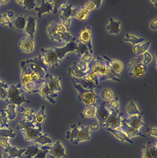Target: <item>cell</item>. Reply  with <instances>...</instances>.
Listing matches in <instances>:
<instances>
[{"label": "cell", "mask_w": 157, "mask_h": 158, "mask_svg": "<svg viewBox=\"0 0 157 158\" xmlns=\"http://www.w3.org/2000/svg\"><path fill=\"white\" fill-rule=\"evenodd\" d=\"M88 74L95 73L98 75L99 81H104L111 80L114 81H120L121 76L112 72L107 65L102 56H98L88 63Z\"/></svg>", "instance_id": "6da1fadb"}, {"label": "cell", "mask_w": 157, "mask_h": 158, "mask_svg": "<svg viewBox=\"0 0 157 158\" xmlns=\"http://www.w3.org/2000/svg\"><path fill=\"white\" fill-rule=\"evenodd\" d=\"M25 61L30 70L32 82L39 88L45 82V76L48 72L49 67L45 64L41 54Z\"/></svg>", "instance_id": "7a4b0ae2"}, {"label": "cell", "mask_w": 157, "mask_h": 158, "mask_svg": "<svg viewBox=\"0 0 157 158\" xmlns=\"http://www.w3.org/2000/svg\"><path fill=\"white\" fill-rule=\"evenodd\" d=\"M47 32L52 41L60 43L67 44L74 39L69 30L62 23L52 22L47 27Z\"/></svg>", "instance_id": "3957f363"}, {"label": "cell", "mask_w": 157, "mask_h": 158, "mask_svg": "<svg viewBox=\"0 0 157 158\" xmlns=\"http://www.w3.org/2000/svg\"><path fill=\"white\" fill-rule=\"evenodd\" d=\"M25 93L20 83L9 85L7 98L5 101V106L12 104L18 106L24 103H30V101L26 99Z\"/></svg>", "instance_id": "277c9868"}, {"label": "cell", "mask_w": 157, "mask_h": 158, "mask_svg": "<svg viewBox=\"0 0 157 158\" xmlns=\"http://www.w3.org/2000/svg\"><path fill=\"white\" fill-rule=\"evenodd\" d=\"M20 67L21 68V84L23 90L25 93L26 92L29 94H36V91L39 87L32 82L30 70L25 60L21 61Z\"/></svg>", "instance_id": "5b68a950"}, {"label": "cell", "mask_w": 157, "mask_h": 158, "mask_svg": "<svg viewBox=\"0 0 157 158\" xmlns=\"http://www.w3.org/2000/svg\"><path fill=\"white\" fill-rule=\"evenodd\" d=\"M73 85L78 92L79 101L88 106H95L97 96L94 93V91L84 89L80 85L74 81Z\"/></svg>", "instance_id": "8992f818"}, {"label": "cell", "mask_w": 157, "mask_h": 158, "mask_svg": "<svg viewBox=\"0 0 157 158\" xmlns=\"http://www.w3.org/2000/svg\"><path fill=\"white\" fill-rule=\"evenodd\" d=\"M41 54L45 64L49 67L55 68L59 67L61 61L58 59L53 48L41 49Z\"/></svg>", "instance_id": "52a82bcc"}, {"label": "cell", "mask_w": 157, "mask_h": 158, "mask_svg": "<svg viewBox=\"0 0 157 158\" xmlns=\"http://www.w3.org/2000/svg\"><path fill=\"white\" fill-rule=\"evenodd\" d=\"M111 112L107 120L105 122L102 127L105 128H110L117 130L120 128L121 125L122 118L124 113L120 112V110H111Z\"/></svg>", "instance_id": "ba28073f"}, {"label": "cell", "mask_w": 157, "mask_h": 158, "mask_svg": "<svg viewBox=\"0 0 157 158\" xmlns=\"http://www.w3.org/2000/svg\"><path fill=\"white\" fill-rule=\"evenodd\" d=\"M41 150H49L50 158H68L65 154V148L60 141H58L51 147H42Z\"/></svg>", "instance_id": "9c48e42d"}, {"label": "cell", "mask_w": 157, "mask_h": 158, "mask_svg": "<svg viewBox=\"0 0 157 158\" xmlns=\"http://www.w3.org/2000/svg\"><path fill=\"white\" fill-rule=\"evenodd\" d=\"M61 9L62 12L60 16L61 23L69 30L71 26V19L73 17H74L77 9L73 8L72 4L69 5L65 7H62Z\"/></svg>", "instance_id": "30bf717a"}, {"label": "cell", "mask_w": 157, "mask_h": 158, "mask_svg": "<svg viewBox=\"0 0 157 158\" xmlns=\"http://www.w3.org/2000/svg\"><path fill=\"white\" fill-rule=\"evenodd\" d=\"M45 81L50 90L53 94H58V92L61 91V77H54L49 73H47L45 76Z\"/></svg>", "instance_id": "8fae6325"}, {"label": "cell", "mask_w": 157, "mask_h": 158, "mask_svg": "<svg viewBox=\"0 0 157 158\" xmlns=\"http://www.w3.org/2000/svg\"><path fill=\"white\" fill-rule=\"evenodd\" d=\"M36 93L39 94L43 99L52 104H55L56 101L54 99L58 96V94H54L52 93L45 81L44 83L37 89Z\"/></svg>", "instance_id": "7c38bea8"}, {"label": "cell", "mask_w": 157, "mask_h": 158, "mask_svg": "<svg viewBox=\"0 0 157 158\" xmlns=\"http://www.w3.org/2000/svg\"><path fill=\"white\" fill-rule=\"evenodd\" d=\"M143 112L140 115H133L129 116L122 120L123 121L126 123L128 126L134 128L136 130H140V128L143 126L146 127L147 125L145 124L143 120Z\"/></svg>", "instance_id": "4fadbf2b"}, {"label": "cell", "mask_w": 157, "mask_h": 158, "mask_svg": "<svg viewBox=\"0 0 157 158\" xmlns=\"http://www.w3.org/2000/svg\"><path fill=\"white\" fill-rule=\"evenodd\" d=\"M79 41L87 46L90 52L93 54V45L92 44V33L91 27H88L82 30L79 35Z\"/></svg>", "instance_id": "5bb4252c"}, {"label": "cell", "mask_w": 157, "mask_h": 158, "mask_svg": "<svg viewBox=\"0 0 157 158\" xmlns=\"http://www.w3.org/2000/svg\"><path fill=\"white\" fill-rule=\"evenodd\" d=\"M19 48L20 51L25 53L33 52L35 50L34 40L27 35L25 36L19 41Z\"/></svg>", "instance_id": "9a60e30c"}, {"label": "cell", "mask_w": 157, "mask_h": 158, "mask_svg": "<svg viewBox=\"0 0 157 158\" xmlns=\"http://www.w3.org/2000/svg\"><path fill=\"white\" fill-rule=\"evenodd\" d=\"M25 141H34L42 134V127L30 128L20 131Z\"/></svg>", "instance_id": "2e32d148"}, {"label": "cell", "mask_w": 157, "mask_h": 158, "mask_svg": "<svg viewBox=\"0 0 157 158\" xmlns=\"http://www.w3.org/2000/svg\"><path fill=\"white\" fill-rule=\"evenodd\" d=\"M106 102L105 101L100 104L99 108L96 110L95 115L100 127H102L111 114L110 111L106 107Z\"/></svg>", "instance_id": "e0dca14e"}, {"label": "cell", "mask_w": 157, "mask_h": 158, "mask_svg": "<svg viewBox=\"0 0 157 158\" xmlns=\"http://www.w3.org/2000/svg\"><path fill=\"white\" fill-rule=\"evenodd\" d=\"M102 57L111 71L115 74L120 75V73L123 69V63L120 60L111 59L105 55H103Z\"/></svg>", "instance_id": "ac0fdd59"}, {"label": "cell", "mask_w": 157, "mask_h": 158, "mask_svg": "<svg viewBox=\"0 0 157 158\" xmlns=\"http://www.w3.org/2000/svg\"><path fill=\"white\" fill-rule=\"evenodd\" d=\"M91 130L89 126H84L81 124L80 131L77 138L72 143L73 144L77 145L81 142L89 141L91 139Z\"/></svg>", "instance_id": "d6986e66"}, {"label": "cell", "mask_w": 157, "mask_h": 158, "mask_svg": "<svg viewBox=\"0 0 157 158\" xmlns=\"http://www.w3.org/2000/svg\"><path fill=\"white\" fill-rule=\"evenodd\" d=\"M37 28V19L35 17L29 16L27 19L26 25L25 28V32L27 36L34 40V35Z\"/></svg>", "instance_id": "ffe728a7"}, {"label": "cell", "mask_w": 157, "mask_h": 158, "mask_svg": "<svg viewBox=\"0 0 157 158\" xmlns=\"http://www.w3.org/2000/svg\"><path fill=\"white\" fill-rule=\"evenodd\" d=\"M142 158H157V146L150 142L143 147L142 151Z\"/></svg>", "instance_id": "44dd1931"}, {"label": "cell", "mask_w": 157, "mask_h": 158, "mask_svg": "<svg viewBox=\"0 0 157 158\" xmlns=\"http://www.w3.org/2000/svg\"><path fill=\"white\" fill-rule=\"evenodd\" d=\"M35 11L39 18H41L43 14L53 12V7L52 3L49 1H42L39 6H36Z\"/></svg>", "instance_id": "7402d4cb"}, {"label": "cell", "mask_w": 157, "mask_h": 158, "mask_svg": "<svg viewBox=\"0 0 157 158\" xmlns=\"http://www.w3.org/2000/svg\"><path fill=\"white\" fill-rule=\"evenodd\" d=\"M124 131L127 135L129 137H134L135 136H142L143 137H146L143 134L140 130H136L134 128H132L128 126L122 120L121 125L120 126Z\"/></svg>", "instance_id": "603a6c76"}, {"label": "cell", "mask_w": 157, "mask_h": 158, "mask_svg": "<svg viewBox=\"0 0 157 158\" xmlns=\"http://www.w3.org/2000/svg\"><path fill=\"white\" fill-rule=\"evenodd\" d=\"M121 24V21H117L114 19L111 18L109 19L108 24L106 27V30L109 34L117 35L120 32Z\"/></svg>", "instance_id": "cb8c5ba5"}, {"label": "cell", "mask_w": 157, "mask_h": 158, "mask_svg": "<svg viewBox=\"0 0 157 158\" xmlns=\"http://www.w3.org/2000/svg\"><path fill=\"white\" fill-rule=\"evenodd\" d=\"M68 74L72 78L77 79L83 78L88 75L87 72H83L78 66L77 63H74L73 65L69 68Z\"/></svg>", "instance_id": "d4e9b609"}, {"label": "cell", "mask_w": 157, "mask_h": 158, "mask_svg": "<svg viewBox=\"0 0 157 158\" xmlns=\"http://www.w3.org/2000/svg\"><path fill=\"white\" fill-rule=\"evenodd\" d=\"M46 106H42L37 114H35V118L33 121L37 128L41 127L46 119Z\"/></svg>", "instance_id": "484cf974"}, {"label": "cell", "mask_w": 157, "mask_h": 158, "mask_svg": "<svg viewBox=\"0 0 157 158\" xmlns=\"http://www.w3.org/2000/svg\"><path fill=\"white\" fill-rule=\"evenodd\" d=\"M106 129L108 131L112 134L117 140L122 142H127L130 144L133 143V141L127 136L125 133L110 128H106Z\"/></svg>", "instance_id": "4316f807"}, {"label": "cell", "mask_w": 157, "mask_h": 158, "mask_svg": "<svg viewBox=\"0 0 157 158\" xmlns=\"http://www.w3.org/2000/svg\"><path fill=\"white\" fill-rule=\"evenodd\" d=\"M18 110L19 115L29 121H33L35 118V110L30 108H26L22 106H18Z\"/></svg>", "instance_id": "83f0119b"}, {"label": "cell", "mask_w": 157, "mask_h": 158, "mask_svg": "<svg viewBox=\"0 0 157 158\" xmlns=\"http://www.w3.org/2000/svg\"><path fill=\"white\" fill-rule=\"evenodd\" d=\"M72 79H73V81L78 84L84 89H87V90L94 91V89L97 86L95 82L86 81L83 78L77 79L72 78Z\"/></svg>", "instance_id": "f1b7e54d"}, {"label": "cell", "mask_w": 157, "mask_h": 158, "mask_svg": "<svg viewBox=\"0 0 157 158\" xmlns=\"http://www.w3.org/2000/svg\"><path fill=\"white\" fill-rule=\"evenodd\" d=\"M81 125V123H79L77 125L74 124L72 126V129L66 133V136H65L66 139L70 140L72 143L77 138L80 131Z\"/></svg>", "instance_id": "f546056e"}, {"label": "cell", "mask_w": 157, "mask_h": 158, "mask_svg": "<svg viewBox=\"0 0 157 158\" xmlns=\"http://www.w3.org/2000/svg\"><path fill=\"white\" fill-rule=\"evenodd\" d=\"M147 70V65L143 64L134 69L128 70L129 75L133 77L138 78L143 77L145 74Z\"/></svg>", "instance_id": "4dcf8cb0"}, {"label": "cell", "mask_w": 157, "mask_h": 158, "mask_svg": "<svg viewBox=\"0 0 157 158\" xmlns=\"http://www.w3.org/2000/svg\"><path fill=\"white\" fill-rule=\"evenodd\" d=\"M26 150V148L18 149L15 147L11 146L8 149H4V151L9 155L7 158H22V154Z\"/></svg>", "instance_id": "1f68e13d"}, {"label": "cell", "mask_w": 157, "mask_h": 158, "mask_svg": "<svg viewBox=\"0 0 157 158\" xmlns=\"http://www.w3.org/2000/svg\"><path fill=\"white\" fill-rule=\"evenodd\" d=\"M13 24L14 27L20 30L25 29L26 25L27 19L23 16H19L17 17L13 21Z\"/></svg>", "instance_id": "d6a6232c"}, {"label": "cell", "mask_w": 157, "mask_h": 158, "mask_svg": "<svg viewBox=\"0 0 157 158\" xmlns=\"http://www.w3.org/2000/svg\"><path fill=\"white\" fill-rule=\"evenodd\" d=\"M126 112L129 116L140 115L143 112H141L138 109L137 105L134 101H131L126 107Z\"/></svg>", "instance_id": "836d02e7"}, {"label": "cell", "mask_w": 157, "mask_h": 158, "mask_svg": "<svg viewBox=\"0 0 157 158\" xmlns=\"http://www.w3.org/2000/svg\"><path fill=\"white\" fill-rule=\"evenodd\" d=\"M151 42L150 41L145 43L143 44H136L133 48V51L137 55H141L147 52L150 47Z\"/></svg>", "instance_id": "e575fe53"}, {"label": "cell", "mask_w": 157, "mask_h": 158, "mask_svg": "<svg viewBox=\"0 0 157 158\" xmlns=\"http://www.w3.org/2000/svg\"><path fill=\"white\" fill-rule=\"evenodd\" d=\"M30 128H37V127H36L34 122L29 121L24 119L18 123V124L16 126V130L20 131L22 130H26Z\"/></svg>", "instance_id": "d590c367"}, {"label": "cell", "mask_w": 157, "mask_h": 158, "mask_svg": "<svg viewBox=\"0 0 157 158\" xmlns=\"http://www.w3.org/2000/svg\"><path fill=\"white\" fill-rule=\"evenodd\" d=\"M38 145L30 146L26 148V151L24 152L26 158H34L37 153L40 151Z\"/></svg>", "instance_id": "8d00e7d4"}, {"label": "cell", "mask_w": 157, "mask_h": 158, "mask_svg": "<svg viewBox=\"0 0 157 158\" xmlns=\"http://www.w3.org/2000/svg\"><path fill=\"white\" fill-rule=\"evenodd\" d=\"M145 39L143 38H138L135 35H131L130 33H127L125 35L124 41L126 42L131 43L132 44L136 45L140 44L144 41Z\"/></svg>", "instance_id": "74e56055"}, {"label": "cell", "mask_w": 157, "mask_h": 158, "mask_svg": "<svg viewBox=\"0 0 157 158\" xmlns=\"http://www.w3.org/2000/svg\"><path fill=\"white\" fill-rule=\"evenodd\" d=\"M7 106V108L3 110L6 113L9 120H13L16 118L17 114L16 112V106L14 104H10Z\"/></svg>", "instance_id": "f35d334b"}, {"label": "cell", "mask_w": 157, "mask_h": 158, "mask_svg": "<svg viewBox=\"0 0 157 158\" xmlns=\"http://www.w3.org/2000/svg\"><path fill=\"white\" fill-rule=\"evenodd\" d=\"M100 98L104 101H111L114 97V93L109 88H105L100 92Z\"/></svg>", "instance_id": "ab89813d"}, {"label": "cell", "mask_w": 157, "mask_h": 158, "mask_svg": "<svg viewBox=\"0 0 157 158\" xmlns=\"http://www.w3.org/2000/svg\"><path fill=\"white\" fill-rule=\"evenodd\" d=\"M102 0H87L86 2L85 8L90 11L95 8H98L101 6Z\"/></svg>", "instance_id": "60d3db41"}, {"label": "cell", "mask_w": 157, "mask_h": 158, "mask_svg": "<svg viewBox=\"0 0 157 158\" xmlns=\"http://www.w3.org/2000/svg\"><path fill=\"white\" fill-rule=\"evenodd\" d=\"M77 46L76 51H75L77 55V56L79 57H81L82 56L86 53L88 52H90L88 47L86 45L82 43L79 40L77 41Z\"/></svg>", "instance_id": "b9f144b4"}, {"label": "cell", "mask_w": 157, "mask_h": 158, "mask_svg": "<svg viewBox=\"0 0 157 158\" xmlns=\"http://www.w3.org/2000/svg\"><path fill=\"white\" fill-rule=\"evenodd\" d=\"M96 108L95 106H91L86 109L83 113L81 114L82 118H91L95 117L96 112Z\"/></svg>", "instance_id": "7bdbcfd3"}, {"label": "cell", "mask_w": 157, "mask_h": 158, "mask_svg": "<svg viewBox=\"0 0 157 158\" xmlns=\"http://www.w3.org/2000/svg\"><path fill=\"white\" fill-rule=\"evenodd\" d=\"M89 13L90 11L86 9L84 6L82 7L79 11H76L74 17L80 20H85L87 19Z\"/></svg>", "instance_id": "ee69618b"}, {"label": "cell", "mask_w": 157, "mask_h": 158, "mask_svg": "<svg viewBox=\"0 0 157 158\" xmlns=\"http://www.w3.org/2000/svg\"><path fill=\"white\" fill-rule=\"evenodd\" d=\"M9 85L5 82L0 80V99L5 101L7 96Z\"/></svg>", "instance_id": "f6af8a7d"}, {"label": "cell", "mask_w": 157, "mask_h": 158, "mask_svg": "<svg viewBox=\"0 0 157 158\" xmlns=\"http://www.w3.org/2000/svg\"><path fill=\"white\" fill-rule=\"evenodd\" d=\"M16 136V134L14 132V130L10 127L5 129H0V136L9 138H14Z\"/></svg>", "instance_id": "bcb514c9"}, {"label": "cell", "mask_w": 157, "mask_h": 158, "mask_svg": "<svg viewBox=\"0 0 157 158\" xmlns=\"http://www.w3.org/2000/svg\"><path fill=\"white\" fill-rule=\"evenodd\" d=\"M33 142L37 143L40 144L41 145H44L46 144H51L52 143L53 141L48 136L47 134L41 135L39 136L37 138L34 140Z\"/></svg>", "instance_id": "7dc6e473"}, {"label": "cell", "mask_w": 157, "mask_h": 158, "mask_svg": "<svg viewBox=\"0 0 157 158\" xmlns=\"http://www.w3.org/2000/svg\"><path fill=\"white\" fill-rule=\"evenodd\" d=\"M9 119L6 113L3 110H0V126L2 128H8L10 127L8 124Z\"/></svg>", "instance_id": "c3c4849f"}, {"label": "cell", "mask_w": 157, "mask_h": 158, "mask_svg": "<svg viewBox=\"0 0 157 158\" xmlns=\"http://www.w3.org/2000/svg\"><path fill=\"white\" fill-rule=\"evenodd\" d=\"M0 25L2 26H9L11 28H14L13 22L10 20L6 14H3L0 15Z\"/></svg>", "instance_id": "681fc988"}, {"label": "cell", "mask_w": 157, "mask_h": 158, "mask_svg": "<svg viewBox=\"0 0 157 158\" xmlns=\"http://www.w3.org/2000/svg\"><path fill=\"white\" fill-rule=\"evenodd\" d=\"M67 1V0H49V2L53 5V14H57L59 9L62 6L66 3Z\"/></svg>", "instance_id": "f907efd6"}, {"label": "cell", "mask_w": 157, "mask_h": 158, "mask_svg": "<svg viewBox=\"0 0 157 158\" xmlns=\"http://www.w3.org/2000/svg\"><path fill=\"white\" fill-rule=\"evenodd\" d=\"M84 80L86 81H93L96 83V85L98 86L99 85V80L98 76L96 73H89L87 75L83 78Z\"/></svg>", "instance_id": "816d5d0a"}, {"label": "cell", "mask_w": 157, "mask_h": 158, "mask_svg": "<svg viewBox=\"0 0 157 158\" xmlns=\"http://www.w3.org/2000/svg\"><path fill=\"white\" fill-rule=\"evenodd\" d=\"M22 5L24 9L27 10H32L37 6L35 0H24Z\"/></svg>", "instance_id": "f5cc1de1"}, {"label": "cell", "mask_w": 157, "mask_h": 158, "mask_svg": "<svg viewBox=\"0 0 157 158\" xmlns=\"http://www.w3.org/2000/svg\"><path fill=\"white\" fill-rule=\"evenodd\" d=\"M109 106L110 107V110H119L120 106V98L118 97H116L114 99H112L111 101Z\"/></svg>", "instance_id": "db71d44e"}, {"label": "cell", "mask_w": 157, "mask_h": 158, "mask_svg": "<svg viewBox=\"0 0 157 158\" xmlns=\"http://www.w3.org/2000/svg\"><path fill=\"white\" fill-rule=\"evenodd\" d=\"M143 64L145 65L149 64L150 63L152 62L153 60V56L152 55L148 52H145L143 54Z\"/></svg>", "instance_id": "11a10c76"}, {"label": "cell", "mask_w": 157, "mask_h": 158, "mask_svg": "<svg viewBox=\"0 0 157 158\" xmlns=\"http://www.w3.org/2000/svg\"><path fill=\"white\" fill-rule=\"evenodd\" d=\"M0 145L3 147L5 149L9 148L11 146L9 143V138L0 136Z\"/></svg>", "instance_id": "9f6ffc18"}, {"label": "cell", "mask_w": 157, "mask_h": 158, "mask_svg": "<svg viewBox=\"0 0 157 158\" xmlns=\"http://www.w3.org/2000/svg\"><path fill=\"white\" fill-rule=\"evenodd\" d=\"M147 129L146 132L149 136H153V137H157V128H150L148 126L146 127Z\"/></svg>", "instance_id": "6f0895ef"}, {"label": "cell", "mask_w": 157, "mask_h": 158, "mask_svg": "<svg viewBox=\"0 0 157 158\" xmlns=\"http://www.w3.org/2000/svg\"><path fill=\"white\" fill-rule=\"evenodd\" d=\"M49 153V150H41L37 153L33 158H46L47 154Z\"/></svg>", "instance_id": "680465c9"}, {"label": "cell", "mask_w": 157, "mask_h": 158, "mask_svg": "<svg viewBox=\"0 0 157 158\" xmlns=\"http://www.w3.org/2000/svg\"><path fill=\"white\" fill-rule=\"evenodd\" d=\"M150 28L151 30L156 31L157 29V19H154L150 23Z\"/></svg>", "instance_id": "91938a15"}, {"label": "cell", "mask_w": 157, "mask_h": 158, "mask_svg": "<svg viewBox=\"0 0 157 158\" xmlns=\"http://www.w3.org/2000/svg\"><path fill=\"white\" fill-rule=\"evenodd\" d=\"M100 127L99 123H93L91 124L90 126H89L90 130L92 131H97L98 130L99 127Z\"/></svg>", "instance_id": "94428289"}, {"label": "cell", "mask_w": 157, "mask_h": 158, "mask_svg": "<svg viewBox=\"0 0 157 158\" xmlns=\"http://www.w3.org/2000/svg\"><path fill=\"white\" fill-rule=\"evenodd\" d=\"M6 15L8 16V17L10 19L12 18H13V17H14V13L13 11H9V12H7Z\"/></svg>", "instance_id": "6125c7cd"}, {"label": "cell", "mask_w": 157, "mask_h": 158, "mask_svg": "<svg viewBox=\"0 0 157 158\" xmlns=\"http://www.w3.org/2000/svg\"><path fill=\"white\" fill-rule=\"evenodd\" d=\"M10 1V0H0V5L7 4Z\"/></svg>", "instance_id": "be15d7a7"}, {"label": "cell", "mask_w": 157, "mask_h": 158, "mask_svg": "<svg viewBox=\"0 0 157 158\" xmlns=\"http://www.w3.org/2000/svg\"><path fill=\"white\" fill-rule=\"evenodd\" d=\"M15 1L18 4L22 5H23V2H24V0H15Z\"/></svg>", "instance_id": "e7e4bbea"}, {"label": "cell", "mask_w": 157, "mask_h": 158, "mask_svg": "<svg viewBox=\"0 0 157 158\" xmlns=\"http://www.w3.org/2000/svg\"><path fill=\"white\" fill-rule=\"evenodd\" d=\"M150 1L156 7H157V0H150Z\"/></svg>", "instance_id": "03108f58"}, {"label": "cell", "mask_w": 157, "mask_h": 158, "mask_svg": "<svg viewBox=\"0 0 157 158\" xmlns=\"http://www.w3.org/2000/svg\"><path fill=\"white\" fill-rule=\"evenodd\" d=\"M0 158H2V152L0 150Z\"/></svg>", "instance_id": "003e7915"}]
</instances>
